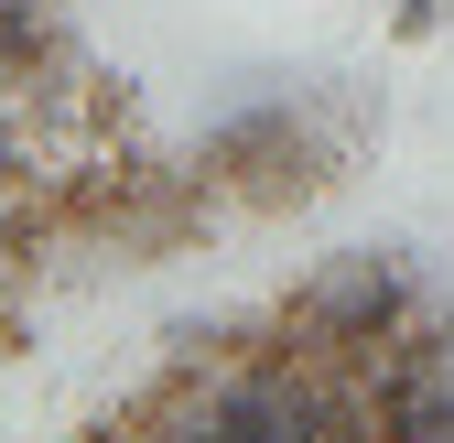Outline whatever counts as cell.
Wrapping results in <instances>:
<instances>
[{
    "label": "cell",
    "mask_w": 454,
    "mask_h": 443,
    "mask_svg": "<svg viewBox=\"0 0 454 443\" xmlns=\"http://www.w3.org/2000/svg\"><path fill=\"white\" fill-rule=\"evenodd\" d=\"M443 22V0H401V33H433Z\"/></svg>",
    "instance_id": "obj_3"
},
{
    "label": "cell",
    "mask_w": 454,
    "mask_h": 443,
    "mask_svg": "<svg viewBox=\"0 0 454 443\" xmlns=\"http://www.w3.org/2000/svg\"><path fill=\"white\" fill-rule=\"evenodd\" d=\"M0 174H12V162H0Z\"/></svg>",
    "instance_id": "obj_4"
},
{
    "label": "cell",
    "mask_w": 454,
    "mask_h": 443,
    "mask_svg": "<svg viewBox=\"0 0 454 443\" xmlns=\"http://www.w3.org/2000/svg\"><path fill=\"white\" fill-rule=\"evenodd\" d=\"M411 314H422V282H411L401 249H335L293 303H270V336L293 346V357H314V368L379 378V357L401 346Z\"/></svg>",
    "instance_id": "obj_2"
},
{
    "label": "cell",
    "mask_w": 454,
    "mask_h": 443,
    "mask_svg": "<svg viewBox=\"0 0 454 443\" xmlns=\"http://www.w3.org/2000/svg\"><path fill=\"white\" fill-rule=\"evenodd\" d=\"M357 162V120H325L314 97H239L227 120L195 141V174L239 206V216H293Z\"/></svg>",
    "instance_id": "obj_1"
}]
</instances>
